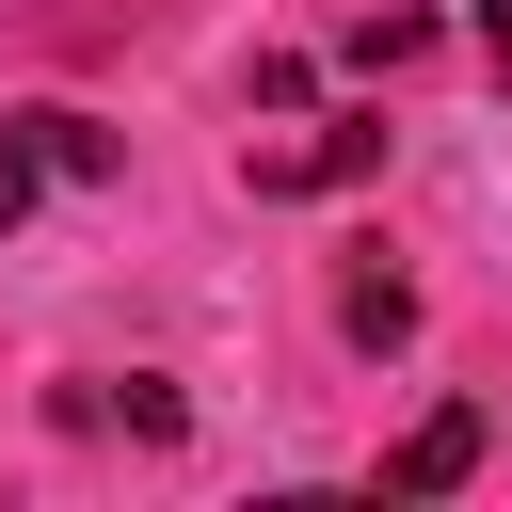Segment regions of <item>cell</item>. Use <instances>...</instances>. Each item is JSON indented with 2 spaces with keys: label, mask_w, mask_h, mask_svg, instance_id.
<instances>
[{
  "label": "cell",
  "mask_w": 512,
  "mask_h": 512,
  "mask_svg": "<svg viewBox=\"0 0 512 512\" xmlns=\"http://www.w3.org/2000/svg\"><path fill=\"white\" fill-rule=\"evenodd\" d=\"M64 176H112V128L96 112H0V224H32Z\"/></svg>",
  "instance_id": "6da1fadb"
},
{
  "label": "cell",
  "mask_w": 512,
  "mask_h": 512,
  "mask_svg": "<svg viewBox=\"0 0 512 512\" xmlns=\"http://www.w3.org/2000/svg\"><path fill=\"white\" fill-rule=\"evenodd\" d=\"M368 160H384V112H336L320 144H288V160H256V192H352Z\"/></svg>",
  "instance_id": "7a4b0ae2"
},
{
  "label": "cell",
  "mask_w": 512,
  "mask_h": 512,
  "mask_svg": "<svg viewBox=\"0 0 512 512\" xmlns=\"http://www.w3.org/2000/svg\"><path fill=\"white\" fill-rule=\"evenodd\" d=\"M464 464H480V400H448V416H416V432H400V464H384V496H448Z\"/></svg>",
  "instance_id": "3957f363"
},
{
  "label": "cell",
  "mask_w": 512,
  "mask_h": 512,
  "mask_svg": "<svg viewBox=\"0 0 512 512\" xmlns=\"http://www.w3.org/2000/svg\"><path fill=\"white\" fill-rule=\"evenodd\" d=\"M336 320H352V352H400V336H416V288H400L384 256H352V272H336Z\"/></svg>",
  "instance_id": "277c9868"
},
{
  "label": "cell",
  "mask_w": 512,
  "mask_h": 512,
  "mask_svg": "<svg viewBox=\"0 0 512 512\" xmlns=\"http://www.w3.org/2000/svg\"><path fill=\"white\" fill-rule=\"evenodd\" d=\"M480 16H496V48H512V0H480Z\"/></svg>",
  "instance_id": "5b68a950"
}]
</instances>
